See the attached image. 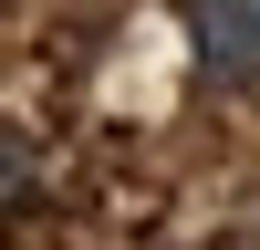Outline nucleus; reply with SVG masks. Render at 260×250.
I'll return each instance as SVG.
<instances>
[{
    "label": "nucleus",
    "instance_id": "1",
    "mask_svg": "<svg viewBox=\"0 0 260 250\" xmlns=\"http://www.w3.org/2000/svg\"><path fill=\"white\" fill-rule=\"evenodd\" d=\"M187 42H198L208 83H260V0H198L187 11Z\"/></svg>",
    "mask_w": 260,
    "mask_h": 250
}]
</instances>
